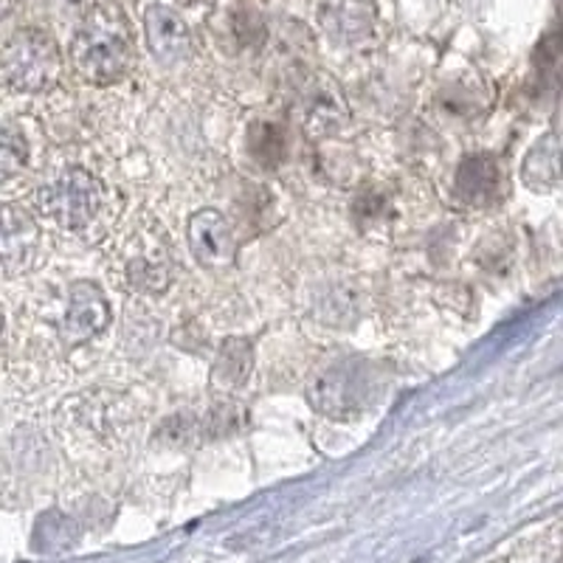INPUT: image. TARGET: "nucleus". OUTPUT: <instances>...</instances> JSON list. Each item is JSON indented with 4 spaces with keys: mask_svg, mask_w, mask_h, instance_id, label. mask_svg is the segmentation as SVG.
Here are the masks:
<instances>
[{
    "mask_svg": "<svg viewBox=\"0 0 563 563\" xmlns=\"http://www.w3.org/2000/svg\"><path fill=\"white\" fill-rule=\"evenodd\" d=\"M68 57L88 85L108 88L122 82L135 63L133 32L122 9L115 3L90 7L70 37Z\"/></svg>",
    "mask_w": 563,
    "mask_h": 563,
    "instance_id": "f257e3e1",
    "label": "nucleus"
},
{
    "mask_svg": "<svg viewBox=\"0 0 563 563\" xmlns=\"http://www.w3.org/2000/svg\"><path fill=\"white\" fill-rule=\"evenodd\" d=\"M380 391V372L361 358H346L319 372L308 386L316 411L335 420H352L364 415Z\"/></svg>",
    "mask_w": 563,
    "mask_h": 563,
    "instance_id": "f03ea898",
    "label": "nucleus"
},
{
    "mask_svg": "<svg viewBox=\"0 0 563 563\" xmlns=\"http://www.w3.org/2000/svg\"><path fill=\"white\" fill-rule=\"evenodd\" d=\"M63 54L57 40L37 26L18 29L0 45V77L20 93H40L59 82Z\"/></svg>",
    "mask_w": 563,
    "mask_h": 563,
    "instance_id": "7ed1b4c3",
    "label": "nucleus"
},
{
    "mask_svg": "<svg viewBox=\"0 0 563 563\" xmlns=\"http://www.w3.org/2000/svg\"><path fill=\"white\" fill-rule=\"evenodd\" d=\"M104 189L102 180L82 167H70L43 186L37 195V203L45 218H52L63 229H82L97 218L102 209Z\"/></svg>",
    "mask_w": 563,
    "mask_h": 563,
    "instance_id": "20e7f679",
    "label": "nucleus"
},
{
    "mask_svg": "<svg viewBox=\"0 0 563 563\" xmlns=\"http://www.w3.org/2000/svg\"><path fill=\"white\" fill-rule=\"evenodd\" d=\"M110 324V301L104 290L97 282H74L68 290V301H65L63 324H59V335L63 344L79 346L108 330Z\"/></svg>",
    "mask_w": 563,
    "mask_h": 563,
    "instance_id": "39448f33",
    "label": "nucleus"
},
{
    "mask_svg": "<svg viewBox=\"0 0 563 563\" xmlns=\"http://www.w3.org/2000/svg\"><path fill=\"white\" fill-rule=\"evenodd\" d=\"M43 245V231L23 206H0V268L7 274H23L34 268Z\"/></svg>",
    "mask_w": 563,
    "mask_h": 563,
    "instance_id": "423d86ee",
    "label": "nucleus"
},
{
    "mask_svg": "<svg viewBox=\"0 0 563 563\" xmlns=\"http://www.w3.org/2000/svg\"><path fill=\"white\" fill-rule=\"evenodd\" d=\"M186 240L200 268H225L238 260V240L218 209H200L189 218Z\"/></svg>",
    "mask_w": 563,
    "mask_h": 563,
    "instance_id": "0eeeda50",
    "label": "nucleus"
},
{
    "mask_svg": "<svg viewBox=\"0 0 563 563\" xmlns=\"http://www.w3.org/2000/svg\"><path fill=\"white\" fill-rule=\"evenodd\" d=\"M454 195L460 203L474 206V209L496 206L507 195L505 164L490 153L467 155L456 167Z\"/></svg>",
    "mask_w": 563,
    "mask_h": 563,
    "instance_id": "6e6552de",
    "label": "nucleus"
},
{
    "mask_svg": "<svg viewBox=\"0 0 563 563\" xmlns=\"http://www.w3.org/2000/svg\"><path fill=\"white\" fill-rule=\"evenodd\" d=\"M144 37L150 54L164 65H178L192 54V32L186 20L164 3H153L144 12Z\"/></svg>",
    "mask_w": 563,
    "mask_h": 563,
    "instance_id": "1a4fd4ad",
    "label": "nucleus"
},
{
    "mask_svg": "<svg viewBox=\"0 0 563 563\" xmlns=\"http://www.w3.org/2000/svg\"><path fill=\"white\" fill-rule=\"evenodd\" d=\"M319 20L327 37L341 45H358L375 34L378 7L375 0H324Z\"/></svg>",
    "mask_w": 563,
    "mask_h": 563,
    "instance_id": "9d476101",
    "label": "nucleus"
},
{
    "mask_svg": "<svg viewBox=\"0 0 563 563\" xmlns=\"http://www.w3.org/2000/svg\"><path fill=\"white\" fill-rule=\"evenodd\" d=\"M254 372V341L231 335L220 344L218 358L211 364V389L220 395L243 389Z\"/></svg>",
    "mask_w": 563,
    "mask_h": 563,
    "instance_id": "9b49d317",
    "label": "nucleus"
},
{
    "mask_svg": "<svg viewBox=\"0 0 563 563\" xmlns=\"http://www.w3.org/2000/svg\"><path fill=\"white\" fill-rule=\"evenodd\" d=\"M521 180L530 186L532 192L541 195L555 192L561 186V144H558L555 133L544 135L527 153L525 164H521Z\"/></svg>",
    "mask_w": 563,
    "mask_h": 563,
    "instance_id": "f8f14e48",
    "label": "nucleus"
},
{
    "mask_svg": "<svg viewBox=\"0 0 563 563\" xmlns=\"http://www.w3.org/2000/svg\"><path fill=\"white\" fill-rule=\"evenodd\" d=\"M249 153L254 155L263 167H276L285 153H288V139L279 124H254L249 130Z\"/></svg>",
    "mask_w": 563,
    "mask_h": 563,
    "instance_id": "ddd939ff",
    "label": "nucleus"
},
{
    "mask_svg": "<svg viewBox=\"0 0 563 563\" xmlns=\"http://www.w3.org/2000/svg\"><path fill=\"white\" fill-rule=\"evenodd\" d=\"M344 115L341 99L335 93H316L308 104V133L316 139L339 133V119Z\"/></svg>",
    "mask_w": 563,
    "mask_h": 563,
    "instance_id": "4468645a",
    "label": "nucleus"
},
{
    "mask_svg": "<svg viewBox=\"0 0 563 563\" xmlns=\"http://www.w3.org/2000/svg\"><path fill=\"white\" fill-rule=\"evenodd\" d=\"M128 276L130 285L135 290H144V294H161L169 285L167 265L155 263V260H133L128 268Z\"/></svg>",
    "mask_w": 563,
    "mask_h": 563,
    "instance_id": "2eb2a0df",
    "label": "nucleus"
},
{
    "mask_svg": "<svg viewBox=\"0 0 563 563\" xmlns=\"http://www.w3.org/2000/svg\"><path fill=\"white\" fill-rule=\"evenodd\" d=\"M26 141L12 130H0V184L12 180L20 169L26 167Z\"/></svg>",
    "mask_w": 563,
    "mask_h": 563,
    "instance_id": "dca6fc26",
    "label": "nucleus"
},
{
    "mask_svg": "<svg viewBox=\"0 0 563 563\" xmlns=\"http://www.w3.org/2000/svg\"><path fill=\"white\" fill-rule=\"evenodd\" d=\"M231 29H234V37L243 45H260L265 40V23L260 18V12L245 3H240L234 12H231Z\"/></svg>",
    "mask_w": 563,
    "mask_h": 563,
    "instance_id": "f3484780",
    "label": "nucleus"
},
{
    "mask_svg": "<svg viewBox=\"0 0 563 563\" xmlns=\"http://www.w3.org/2000/svg\"><path fill=\"white\" fill-rule=\"evenodd\" d=\"M14 7H18V0H0V23L12 18Z\"/></svg>",
    "mask_w": 563,
    "mask_h": 563,
    "instance_id": "a211bd4d",
    "label": "nucleus"
},
{
    "mask_svg": "<svg viewBox=\"0 0 563 563\" xmlns=\"http://www.w3.org/2000/svg\"><path fill=\"white\" fill-rule=\"evenodd\" d=\"M180 7H203V3H209V0H178Z\"/></svg>",
    "mask_w": 563,
    "mask_h": 563,
    "instance_id": "6ab92c4d",
    "label": "nucleus"
},
{
    "mask_svg": "<svg viewBox=\"0 0 563 563\" xmlns=\"http://www.w3.org/2000/svg\"><path fill=\"white\" fill-rule=\"evenodd\" d=\"M0 341H3V310H0Z\"/></svg>",
    "mask_w": 563,
    "mask_h": 563,
    "instance_id": "aec40b11",
    "label": "nucleus"
}]
</instances>
